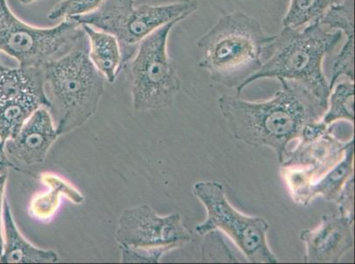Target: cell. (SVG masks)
Instances as JSON below:
<instances>
[{
  "label": "cell",
  "instance_id": "26",
  "mask_svg": "<svg viewBox=\"0 0 355 264\" xmlns=\"http://www.w3.org/2000/svg\"><path fill=\"white\" fill-rule=\"evenodd\" d=\"M22 5H31L32 3L37 1V0H19Z\"/></svg>",
  "mask_w": 355,
  "mask_h": 264
},
{
  "label": "cell",
  "instance_id": "6",
  "mask_svg": "<svg viewBox=\"0 0 355 264\" xmlns=\"http://www.w3.org/2000/svg\"><path fill=\"white\" fill-rule=\"evenodd\" d=\"M198 6L196 0L166 6L135 5L133 0H105L96 11L67 20L114 35L121 45L123 66L145 37L171 21L185 20L198 10Z\"/></svg>",
  "mask_w": 355,
  "mask_h": 264
},
{
  "label": "cell",
  "instance_id": "1",
  "mask_svg": "<svg viewBox=\"0 0 355 264\" xmlns=\"http://www.w3.org/2000/svg\"><path fill=\"white\" fill-rule=\"evenodd\" d=\"M279 82L282 88L269 101L248 102L225 93L218 103L234 138L253 147L272 148L282 164L289 143L301 138L306 125L320 121L327 105L302 84Z\"/></svg>",
  "mask_w": 355,
  "mask_h": 264
},
{
  "label": "cell",
  "instance_id": "21",
  "mask_svg": "<svg viewBox=\"0 0 355 264\" xmlns=\"http://www.w3.org/2000/svg\"><path fill=\"white\" fill-rule=\"evenodd\" d=\"M105 0H61L48 14V20H64L94 12Z\"/></svg>",
  "mask_w": 355,
  "mask_h": 264
},
{
  "label": "cell",
  "instance_id": "7",
  "mask_svg": "<svg viewBox=\"0 0 355 264\" xmlns=\"http://www.w3.org/2000/svg\"><path fill=\"white\" fill-rule=\"evenodd\" d=\"M115 240L122 263H159L164 254L185 247L191 234L177 212L157 214L143 205L127 209L119 218Z\"/></svg>",
  "mask_w": 355,
  "mask_h": 264
},
{
  "label": "cell",
  "instance_id": "24",
  "mask_svg": "<svg viewBox=\"0 0 355 264\" xmlns=\"http://www.w3.org/2000/svg\"><path fill=\"white\" fill-rule=\"evenodd\" d=\"M15 165L6 155L5 143L0 141V175L8 173L9 169H14Z\"/></svg>",
  "mask_w": 355,
  "mask_h": 264
},
{
  "label": "cell",
  "instance_id": "9",
  "mask_svg": "<svg viewBox=\"0 0 355 264\" xmlns=\"http://www.w3.org/2000/svg\"><path fill=\"white\" fill-rule=\"evenodd\" d=\"M85 35L77 22L64 20L53 28L25 23L11 11L8 0H0V51L21 67H43L72 50Z\"/></svg>",
  "mask_w": 355,
  "mask_h": 264
},
{
  "label": "cell",
  "instance_id": "4",
  "mask_svg": "<svg viewBox=\"0 0 355 264\" xmlns=\"http://www.w3.org/2000/svg\"><path fill=\"white\" fill-rule=\"evenodd\" d=\"M89 50L85 33L69 53L42 67L48 111L59 136L83 126L104 95L105 79L90 60Z\"/></svg>",
  "mask_w": 355,
  "mask_h": 264
},
{
  "label": "cell",
  "instance_id": "25",
  "mask_svg": "<svg viewBox=\"0 0 355 264\" xmlns=\"http://www.w3.org/2000/svg\"><path fill=\"white\" fill-rule=\"evenodd\" d=\"M133 1L135 5L166 6L187 1V0H133Z\"/></svg>",
  "mask_w": 355,
  "mask_h": 264
},
{
  "label": "cell",
  "instance_id": "14",
  "mask_svg": "<svg viewBox=\"0 0 355 264\" xmlns=\"http://www.w3.org/2000/svg\"><path fill=\"white\" fill-rule=\"evenodd\" d=\"M31 96L47 99L43 68L21 66L10 68L0 61V108L6 103Z\"/></svg>",
  "mask_w": 355,
  "mask_h": 264
},
{
  "label": "cell",
  "instance_id": "16",
  "mask_svg": "<svg viewBox=\"0 0 355 264\" xmlns=\"http://www.w3.org/2000/svg\"><path fill=\"white\" fill-rule=\"evenodd\" d=\"M89 41V56L105 82L114 84L122 70V53L117 38L89 25H80Z\"/></svg>",
  "mask_w": 355,
  "mask_h": 264
},
{
  "label": "cell",
  "instance_id": "10",
  "mask_svg": "<svg viewBox=\"0 0 355 264\" xmlns=\"http://www.w3.org/2000/svg\"><path fill=\"white\" fill-rule=\"evenodd\" d=\"M354 220L340 215H324L313 229L300 234L305 244L304 263H336L354 247Z\"/></svg>",
  "mask_w": 355,
  "mask_h": 264
},
{
  "label": "cell",
  "instance_id": "11",
  "mask_svg": "<svg viewBox=\"0 0 355 264\" xmlns=\"http://www.w3.org/2000/svg\"><path fill=\"white\" fill-rule=\"evenodd\" d=\"M58 137L50 111L41 107L26 122L17 136L6 141V153L26 166L40 164Z\"/></svg>",
  "mask_w": 355,
  "mask_h": 264
},
{
  "label": "cell",
  "instance_id": "3",
  "mask_svg": "<svg viewBox=\"0 0 355 264\" xmlns=\"http://www.w3.org/2000/svg\"><path fill=\"white\" fill-rule=\"evenodd\" d=\"M274 37L243 12L223 15L198 41V66L213 82L237 88L261 68Z\"/></svg>",
  "mask_w": 355,
  "mask_h": 264
},
{
  "label": "cell",
  "instance_id": "18",
  "mask_svg": "<svg viewBox=\"0 0 355 264\" xmlns=\"http://www.w3.org/2000/svg\"><path fill=\"white\" fill-rule=\"evenodd\" d=\"M50 103L47 99L40 97H26L17 101L6 103L0 108V141L6 140L17 136L26 122L33 113L41 107L49 109Z\"/></svg>",
  "mask_w": 355,
  "mask_h": 264
},
{
  "label": "cell",
  "instance_id": "20",
  "mask_svg": "<svg viewBox=\"0 0 355 264\" xmlns=\"http://www.w3.org/2000/svg\"><path fill=\"white\" fill-rule=\"evenodd\" d=\"M345 0H290L288 10L283 18V27L302 28L316 21L332 6Z\"/></svg>",
  "mask_w": 355,
  "mask_h": 264
},
{
  "label": "cell",
  "instance_id": "5",
  "mask_svg": "<svg viewBox=\"0 0 355 264\" xmlns=\"http://www.w3.org/2000/svg\"><path fill=\"white\" fill-rule=\"evenodd\" d=\"M180 21H171L148 35L138 44L134 56L122 66L135 111L166 109L175 102L180 80L168 54L167 41Z\"/></svg>",
  "mask_w": 355,
  "mask_h": 264
},
{
  "label": "cell",
  "instance_id": "17",
  "mask_svg": "<svg viewBox=\"0 0 355 264\" xmlns=\"http://www.w3.org/2000/svg\"><path fill=\"white\" fill-rule=\"evenodd\" d=\"M41 180L45 185L49 187V191L35 195L30 207L31 214L38 220H47L53 217L59 208L60 194L67 196L74 204H83V195L61 177L46 173L41 176Z\"/></svg>",
  "mask_w": 355,
  "mask_h": 264
},
{
  "label": "cell",
  "instance_id": "8",
  "mask_svg": "<svg viewBox=\"0 0 355 264\" xmlns=\"http://www.w3.org/2000/svg\"><path fill=\"white\" fill-rule=\"evenodd\" d=\"M192 191L207 211L206 220L196 225L198 234L203 236L209 232L220 230L231 238L250 263L279 262L268 243L270 225L266 218L238 211L228 201L220 182H196Z\"/></svg>",
  "mask_w": 355,
  "mask_h": 264
},
{
  "label": "cell",
  "instance_id": "15",
  "mask_svg": "<svg viewBox=\"0 0 355 264\" xmlns=\"http://www.w3.org/2000/svg\"><path fill=\"white\" fill-rule=\"evenodd\" d=\"M354 138L347 143L342 159L329 171L313 182L300 199L299 205L306 206L318 196L337 202L345 182L354 176Z\"/></svg>",
  "mask_w": 355,
  "mask_h": 264
},
{
  "label": "cell",
  "instance_id": "12",
  "mask_svg": "<svg viewBox=\"0 0 355 264\" xmlns=\"http://www.w3.org/2000/svg\"><path fill=\"white\" fill-rule=\"evenodd\" d=\"M354 0H345L332 6L320 19V23L329 30H338L345 35V41L338 54L331 69L330 88L341 77L354 82Z\"/></svg>",
  "mask_w": 355,
  "mask_h": 264
},
{
  "label": "cell",
  "instance_id": "19",
  "mask_svg": "<svg viewBox=\"0 0 355 264\" xmlns=\"http://www.w3.org/2000/svg\"><path fill=\"white\" fill-rule=\"evenodd\" d=\"M340 120L354 124V82L348 79L331 89L327 109L320 121L330 126Z\"/></svg>",
  "mask_w": 355,
  "mask_h": 264
},
{
  "label": "cell",
  "instance_id": "13",
  "mask_svg": "<svg viewBox=\"0 0 355 264\" xmlns=\"http://www.w3.org/2000/svg\"><path fill=\"white\" fill-rule=\"evenodd\" d=\"M3 224L5 234L4 249L0 256V263H48L59 261V256L55 251L38 249L25 239L16 227L10 205L6 198L3 207Z\"/></svg>",
  "mask_w": 355,
  "mask_h": 264
},
{
  "label": "cell",
  "instance_id": "2",
  "mask_svg": "<svg viewBox=\"0 0 355 264\" xmlns=\"http://www.w3.org/2000/svg\"><path fill=\"white\" fill-rule=\"evenodd\" d=\"M342 37L341 32L326 30L319 21L302 28L283 27L266 47V55L269 54V59L254 75L238 86L236 96L257 80L285 79L302 84L328 105L331 88L322 70V61Z\"/></svg>",
  "mask_w": 355,
  "mask_h": 264
},
{
  "label": "cell",
  "instance_id": "22",
  "mask_svg": "<svg viewBox=\"0 0 355 264\" xmlns=\"http://www.w3.org/2000/svg\"><path fill=\"white\" fill-rule=\"evenodd\" d=\"M354 177L352 176L343 187L336 204L338 206L340 215L354 220Z\"/></svg>",
  "mask_w": 355,
  "mask_h": 264
},
{
  "label": "cell",
  "instance_id": "23",
  "mask_svg": "<svg viewBox=\"0 0 355 264\" xmlns=\"http://www.w3.org/2000/svg\"><path fill=\"white\" fill-rule=\"evenodd\" d=\"M6 180H8V173L0 175V256H1L3 253V249H4V237H3L2 221Z\"/></svg>",
  "mask_w": 355,
  "mask_h": 264
}]
</instances>
